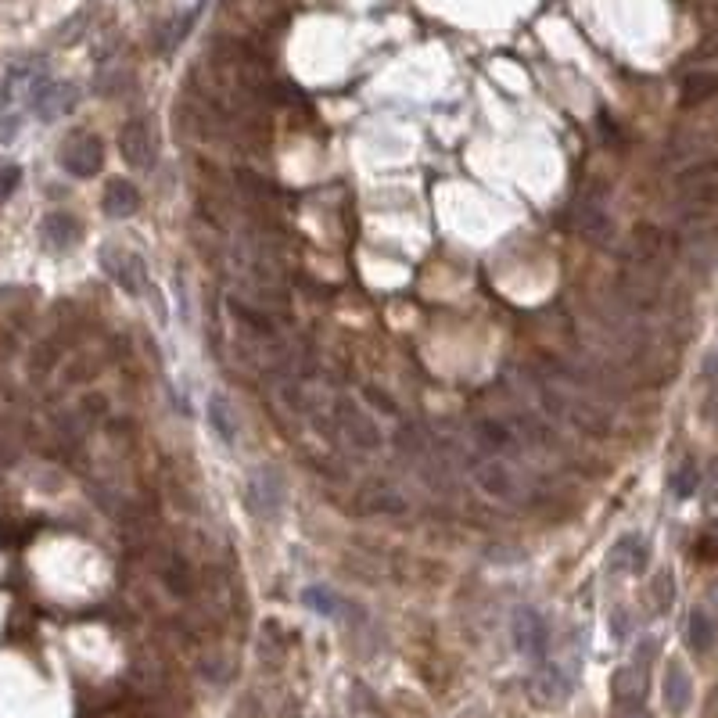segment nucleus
Segmentation results:
<instances>
[{"label":"nucleus","mask_w":718,"mask_h":718,"mask_svg":"<svg viewBox=\"0 0 718 718\" xmlns=\"http://www.w3.org/2000/svg\"><path fill=\"white\" fill-rule=\"evenodd\" d=\"M194 18H198V7H191L184 18H176L173 25H165V33H162V40H158V51H162V55H169V51H173V47H176V44H180L187 33H191Z\"/></svg>","instance_id":"nucleus-17"},{"label":"nucleus","mask_w":718,"mask_h":718,"mask_svg":"<svg viewBox=\"0 0 718 718\" xmlns=\"http://www.w3.org/2000/svg\"><path fill=\"white\" fill-rule=\"evenodd\" d=\"M316 614H327V618H334L338 611H342V600H338V593L334 589H324V585H313V589H305V596H302Z\"/></svg>","instance_id":"nucleus-16"},{"label":"nucleus","mask_w":718,"mask_h":718,"mask_svg":"<svg viewBox=\"0 0 718 718\" xmlns=\"http://www.w3.org/2000/svg\"><path fill=\"white\" fill-rule=\"evenodd\" d=\"M650 550H646V543L640 535H622L618 543H614V550H611V572H625V574H640L646 572V557Z\"/></svg>","instance_id":"nucleus-8"},{"label":"nucleus","mask_w":718,"mask_h":718,"mask_svg":"<svg viewBox=\"0 0 718 718\" xmlns=\"http://www.w3.org/2000/svg\"><path fill=\"white\" fill-rule=\"evenodd\" d=\"M29 108L40 115V119H58V115H65L75 108V86L69 83H51V79H44L40 72L33 75V83H29Z\"/></svg>","instance_id":"nucleus-1"},{"label":"nucleus","mask_w":718,"mask_h":718,"mask_svg":"<svg viewBox=\"0 0 718 718\" xmlns=\"http://www.w3.org/2000/svg\"><path fill=\"white\" fill-rule=\"evenodd\" d=\"M532 697H535V704H543V708L564 704V701L572 697V679H564L561 668H543V672L532 679Z\"/></svg>","instance_id":"nucleus-7"},{"label":"nucleus","mask_w":718,"mask_h":718,"mask_svg":"<svg viewBox=\"0 0 718 718\" xmlns=\"http://www.w3.org/2000/svg\"><path fill=\"white\" fill-rule=\"evenodd\" d=\"M345 424H349V431H353V438H356V445L359 449H377L381 445V434H377V428L363 417V414H345Z\"/></svg>","instance_id":"nucleus-18"},{"label":"nucleus","mask_w":718,"mask_h":718,"mask_svg":"<svg viewBox=\"0 0 718 718\" xmlns=\"http://www.w3.org/2000/svg\"><path fill=\"white\" fill-rule=\"evenodd\" d=\"M101 165H105V147H101L97 137H90V134H75L62 147V169L72 173V176H79V180L101 173Z\"/></svg>","instance_id":"nucleus-2"},{"label":"nucleus","mask_w":718,"mask_h":718,"mask_svg":"<svg viewBox=\"0 0 718 718\" xmlns=\"http://www.w3.org/2000/svg\"><path fill=\"white\" fill-rule=\"evenodd\" d=\"M119 151L123 158L134 165V169H147L155 162V137H151V126L144 119H130L123 130H119Z\"/></svg>","instance_id":"nucleus-5"},{"label":"nucleus","mask_w":718,"mask_h":718,"mask_svg":"<svg viewBox=\"0 0 718 718\" xmlns=\"http://www.w3.org/2000/svg\"><path fill=\"white\" fill-rule=\"evenodd\" d=\"M611 693L622 708H633V704H643L646 693V679L640 668H618L614 679H611Z\"/></svg>","instance_id":"nucleus-12"},{"label":"nucleus","mask_w":718,"mask_h":718,"mask_svg":"<svg viewBox=\"0 0 718 718\" xmlns=\"http://www.w3.org/2000/svg\"><path fill=\"white\" fill-rule=\"evenodd\" d=\"M281 503H284V478L274 467H259L248 478V506H252V514L274 517L281 510Z\"/></svg>","instance_id":"nucleus-3"},{"label":"nucleus","mask_w":718,"mask_h":718,"mask_svg":"<svg viewBox=\"0 0 718 718\" xmlns=\"http://www.w3.org/2000/svg\"><path fill=\"white\" fill-rule=\"evenodd\" d=\"M478 482H482L493 496H503V500L514 496V478L506 474V467H500V464H485V467L478 471Z\"/></svg>","instance_id":"nucleus-15"},{"label":"nucleus","mask_w":718,"mask_h":718,"mask_svg":"<svg viewBox=\"0 0 718 718\" xmlns=\"http://www.w3.org/2000/svg\"><path fill=\"white\" fill-rule=\"evenodd\" d=\"M686 640H690V650H693V653H708V650H715L718 625H715V618H712L704 607H693V611H690V622H686Z\"/></svg>","instance_id":"nucleus-11"},{"label":"nucleus","mask_w":718,"mask_h":718,"mask_svg":"<svg viewBox=\"0 0 718 718\" xmlns=\"http://www.w3.org/2000/svg\"><path fill=\"white\" fill-rule=\"evenodd\" d=\"M697 482H701V471H697V464H683L675 474H672V493H675V500H690L693 493H697Z\"/></svg>","instance_id":"nucleus-19"},{"label":"nucleus","mask_w":718,"mask_h":718,"mask_svg":"<svg viewBox=\"0 0 718 718\" xmlns=\"http://www.w3.org/2000/svg\"><path fill=\"white\" fill-rule=\"evenodd\" d=\"M79 234H83V226H79V219L72 213H51L44 219V241L55 252H69L72 244L79 241Z\"/></svg>","instance_id":"nucleus-10"},{"label":"nucleus","mask_w":718,"mask_h":718,"mask_svg":"<svg viewBox=\"0 0 718 718\" xmlns=\"http://www.w3.org/2000/svg\"><path fill=\"white\" fill-rule=\"evenodd\" d=\"M209 424H213V428L219 431V438H223V442H234L237 428L230 424V410H226V399H219V395H215L213 403H209Z\"/></svg>","instance_id":"nucleus-20"},{"label":"nucleus","mask_w":718,"mask_h":718,"mask_svg":"<svg viewBox=\"0 0 718 718\" xmlns=\"http://www.w3.org/2000/svg\"><path fill=\"white\" fill-rule=\"evenodd\" d=\"M137 209H141V191L130 180H108V187H105V213L134 215Z\"/></svg>","instance_id":"nucleus-13"},{"label":"nucleus","mask_w":718,"mask_h":718,"mask_svg":"<svg viewBox=\"0 0 718 718\" xmlns=\"http://www.w3.org/2000/svg\"><path fill=\"white\" fill-rule=\"evenodd\" d=\"M715 500H718V485H715Z\"/></svg>","instance_id":"nucleus-24"},{"label":"nucleus","mask_w":718,"mask_h":718,"mask_svg":"<svg viewBox=\"0 0 718 718\" xmlns=\"http://www.w3.org/2000/svg\"><path fill=\"white\" fill-rule=\"evenodd\" d=\"M712 94H718V72H693V75H686V83H683V101L686 105L704 101Z\"/></svg>","instance_id":"nucleus-14"},{"label":"nucleus","mask_w":718,"mask_h":718,"mask_svg":"<svg viewBox=\"0 0 718 718\" xmlns=\"http://www.w3.org/2000/svg\"><path fill=\"white\" fill-rule=\"evenodd\" d=\"M18 180H22V169L18 165H7V169H0V202L18 187Z\"/></svg>","instance_id":"nucleus-21"},{"label":"nucleus","mask_w":718,"mask_h":718,"mask_svg":"<svg viewBox=\"0 0 718 718\" xmlns=\"http://www.w3.org/2000/svg\"><path fill=\"white\" fill-rule=\"evenodd\" d=\"M661 693H664V708H668L672 715H686V712H690V704H693V679H690V672H686L679 661L668 664Z\"/></svg>","instance_id":"nucleus-6"},{"label":"nucleus","mask_w":718,"mask_h":718,"mask_svg":"<svg viewBox=\"0 0 718 718\" xmlns=\"http://www.w3.org/2000/svg\"><path fill=\"white\" fill-rule=\"evenodd\" d=\"M514 640H517V650H521V653H528V657L539 661V657L546 653V646H550V629H546L543 614L532 611V607H521V611L514 614Z\"/></svg>","instance_id":"nucleus-4"},{"label":"nucleus","mask_w":718,"mask_h":718,"mask_svg":"<svg viewBox=\"0 0 718 718\" xmlns=\"http://www.w3.org/2000/svg\"><path fill=\"white\" fill-rule=\"evenodd\" d=\"M622 718H650V715H646L640 704H633V708H625V712H622Z\"/></svg>","instance_id":"nucleus-23"},{"label":"nucleus","mask_w":718,"mask_h":718,"mask_svg":"<svg viewBox=\"0 0 718 718\" xmlns=\"http://www.w3.org/2000/svg\"><path fill=\"white\" fill-rule=\"evenodd\" d=\"M101 263H105V270L115 277V284L119 287H126L130 294H137V291H141L144 266H141V259H137V255H126V252H112V248H105Z\"/></svg>","instance_id":"nucleus-9"},{"label":"nucleus","mask_w":718,"mask_h":718,"mask_svg":"<svg viewBox=\"0 0 718 718\" xmlns=\"http://www.w3.org/2000/svg\"><path fill=\"white\" fill-rule=\"evenodd\" d=\"M653 593H657V607H668L672 603V574H657Z\"/></svg>","instance_id":"nucleus-22"}]
</instances>
